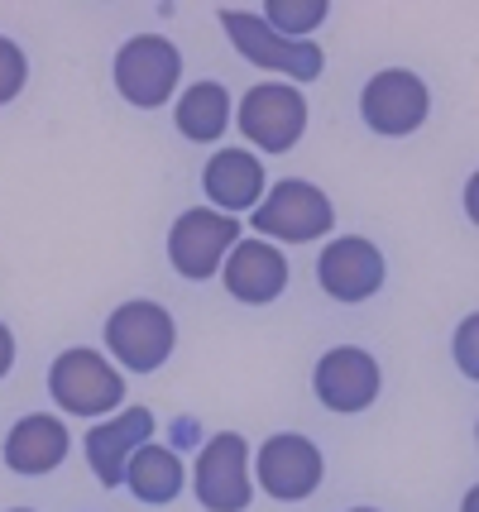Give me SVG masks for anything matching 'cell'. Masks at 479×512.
<instances>
[{
	"instance_id": "9",
	"label": "cell",
	"mask_w": 479,
	"mask_h": 512,
	"mask_svg": "<svg viewBox=\"0 0 479 512\" xmlns=\"http://www.w3.org/2000/svg\"><path fill=\"white\" fill-rule=\"evenodd\" d=\"M254 479L278 503H302V498H312L321 489L326 460H321L317 441H307L297 431H278L254 455Z\"/></svg>"
},
{
	"instance_id": "1",
	"label": "cell",
	"mask_w": 479,
	"mask_h": 512,
	"mask_svg": "<svg viewBox=\"0 0 479 512\" xmlns=\"http://www.w3.org/2000/svg\"><path fill=\"white\" fill-rule=\"evenodd\" d=\"M48 393L72 417H106L125 402V379L101 350L72 345L48 369Z\"/></svg>"
},
{
	"instance_id": "11",
	"label": "cell",
	"mask_w": 479,
	"mask_h": 512,
	"mask_svg": "<svg viewBox=\"0 0 479 512\" xmlns=\"http://www.w3.org/2000/svg\"><path fill=\"white\" fill-rule=\"evenodd\" d=\"M379 388H384V374H379V359L360 350V345H336V350H326L317 359V369H312V393L326 412H365L369 402L379 398Z\"/></svg>"
},
{
	"instance_id": "5",
	"label": "cell",
	"mask_w": 479,
	"mask_h": 512,
	"mask_svg": "<svg viewBox=\"0 0 479 512\" xmlns=\"http://www.w3.org/2000/svg\"><path fill=\"white\" fill-rule=\"evenodd\" d=\"M221 29L230 34L235 53L245 63L264 67V72H278V77H297V82H312L326 67V53H321L317 39H283L269 24L250 15V10H221Z\"/></svg>"
},
{
	"instance_id": "16",
	"label": "cell",
	"mask_w": 479,
	"mask_h": 512,
	"mask_svg": "<svg viewBox=\"0 0 479 512\" xmlns=\"http://www.w3.org/2000/svg\"><path fill=\"white\" fill-rule=\"evenodd\" d=\"M68 446H72L68 426L58 422L53 412H29L5 436V465L15 474H48V469H58L68 460Z\"/></svg>"
},
{
	"instance_id": "4",
	"label": "cell",
	"mask_w": 479,
	"mask_h": 512,
	"mask_svg": "<svg viewBox=\"0 0 479 512\" xmlns=\"http://www.w3.org/2000/svg\"><path fill=\"white\" fill-rule=\"evenodd\" d=\"M178 82H183V53L163 34H135L115 53V91L139 111L168 106Z\"/></svg>"
},
{
	"instance_id": "24",
	"label": "cell",
	"mask_w": 479,
	"mask_h": 512,
	"mask_svg": "<svg viewBox=\"0 0 479 512\" xmlns=\"http://www.w3.org/2000/svg\"><path fill=\"white\" fill-rule=\"evenodd\" d=\"M10 512H34V508H10Z\"/></svg>"
},
{
	"instance_id": "12",
	"label": "cell",
	"mask_w": 479,
	"mask_h": 512,
	"mask_svg": "<svg viewBox=\"0 0 479 512\" xmlns=\"http://www.w3.org/2000/svg\"><path fill=\"white\" fill-rule=\"evenodd\" d=\"M384 273H388L384 254L365 235H336V240H326V249L317 259V283L336 302H365V297H374L384 288Z\"/></svg>"
},
{
	"instance_id": "3",
	"label": "cell",
	"mask_w": 479,
	"mask_h": 512,
	"mask_svg": "<svg viewBox=\"0 0 479 512\" xmlns=\"http://www.w3.org/2000/svg\"><path fill=\"white\" fill-rule=\"evenodd\" d=\"M178 345V326H173V312L149 302V297H135V302H120L111 316H106V350H111L130 374H154L168 364Z\"/></svg>"
},
{
	"instance_id": "20",
	"label": "cell",
	"mask_w": 479,
	"mask_h": 512,
	"mask_svg": "<svg viewBox=\"0 0 479 512\" xmlns=\"http://www.w3.org/2000/svg\"><path fill=\"white\" fill-rule=\"evenodd\" d=\"M24 82H29V58L20 53L15 39H5V34H0V106H5V101H15V96L24 91Z\"/></svg>"
},
{
	"instance_id": "14",
	"label": "cell",
	"mask_w": 479,
	"mask_h": 512,
	"mask_svg": "<svg viewBox=\"0 0 479 512\" xmlns=\"http://www.w3.org/2000/svg\"><path fill=\"white\" fill-rule=\"evenodd\" d=\"M154 436V412L149 407H125L111 422H96L87 431V465H92L101 489H120L125 484V465L139 446H149Z\"/></svg>"
},
{
	"instance_id": "6",
	"label": "cell",
	"mask_w": 479,
	"mask_h": 512,
	"mask_svg": "<svg viewBox=\"0 0 479 512\" xmlns=\"http://www.w3.org/2000/svg\"><path fill=\"white\" fill-rule=\"evenodd\" d=\"M427 111H432V91H427V82L412 67H384L360 91L365 125L374 134H384V139H403V134L422 130Z\"/></svg>"
},
{
	"instance_id": "15",
	"label": "cell",
	"mask_w": 479,
	"mask_h": 512,
	"mask_svg": "<svg viewBox=\"0 0 479 512\" xmlns=\"http://www.w3.org/2000/svg\"><path fill=\"white\" fill-rule=\"evenodd\" d=\"M202 187L211 197V211H221V216L250 211L264 197V163L250 149H221L202 168Z\"/></svg>"
},
{
	"instance_id": "10",
	"label": "cell",
	"mask_w": 479,
	"mask_h": 512,
	"mask_svg": "<svg viewBox=\"0 0 479 512\" xmlns=\"http://www.w3.org/2000/svg\"><path fill=\"white\" fill-rule=\"evenodd\" d=\"M192 489H197V503L206 512H245L250 508V446L245 436L235 431H221L211 436L197 455V474H192Z\"/></svg>"
},
{
	"instance_id": "23",
	"label": "cell",
	"mask_w": 479,
	"mask_h": 512,
	"mask_svg": "<svg viewBox=\"0 0 479 512\" xmlns=\"http://www.w3.org/2000/svg\"><path fill=\"white\" fill-rule=\"evenodd\" d=\"M350 512H379V508H350Z\"/></svg>"
},
{
	"instance_id": "21",
	"label": "cell",
	"mask_w": 479,
	"mask_h": 512,
	"mask_svg": "<svg viewBox=\"0 0 479 512\" xmlns=\"http://www.w3.org/2000/svg\"><path fill=\"white\" fill-rule=\"evenodd\" d=\"M475 331H479V316H470L465 326H460V335H456V350H460V369L465 374H475V359H470V345H475Z\"/></svg>"
},
{
	"instance_id": "2",
	"label": "cell",
	"mask_w": 479,
	"mask_h": 512,
	"mask_svg": "<svg viewBox=\"0 0 479 512\" xmlns=\"http://www.w3.org/2000/svg\"><path fill=\"white\" fill-rule=\"evenodd\" d=\"M250 225L274 245V240H288V245H312L321 240L331 225H336V206L321 192L317 182L307 178H283L274 192H264L259 206H254Z\"/></svg>"
},
{
	"instance_id": "19",
	"label": "cell",
	"mask_w": 479,
	"mask_h": 512,
	"mask_svg": "<svg viewBox=\"0 0 479 512\" xmlns=\"http://www.w3.org/2000/svg\"><path fill=\"white\" fill-rule=\"evenodd\" d=\"M326 15H331L326 0H269L259 20L269 24L274 34H283V39H307L317 24H326Z\"/></svg>"
},
{
	"instance_id": "7",
	"label": "cell",
	"mask_w": 479,
	"mask_h": 512,
	"mask_svg": "<svg viewBox=\"0 0 479 512\" xmlns=\"http://www.w3.org/2000/svg\"><path fill=\"white\" fill-rule=\"evenodd\" d=\"M240 130L264 154H288L307 130V96L288 82H254L240 101Z\"/></svg>"
},
{
	"instance_id": "18",
	"label": "cell",
	"mask_w": 479,
	"mask_h": 512,
	"mask_svg": "<svg viewBox=\"0 0 479 512\" xmlns=\"http://www.w3.org/2000/svg\"><path fill=\"white\" fill-rule=\"evenodd\" d=\"M173 120H178V134L192 139V144H211L221 139L230 125V91L221 82H197L178 96L173 106Z\"/></svg>"
},
{
	"instance_id": "8",
	"label": "cell",
	"mask_w": 479,
	"mask_h": 512,
	"mask_svg": "<svg viewBox=\"0 0 479 512\" xmlns=\"http://www.w3.org/2000/svg\"><path fill=\"white\" fill-rule=\"evenodd\" d=\"M235 245H240V221L211 211V206L183 211V216L173 221V230H168V259H173V268H178L183 278H192V283L221 273V264H226V254Z\"/></svg>"
},
{
	"instance_id": "13",
	"label": "cell",
	"mask_w": 479,
	"mask_h": 512,
	"mask_svg": "<svg viewBox=\"0 0 479 512\" xmlns=\"http://www.w3.org/2000/svg\"><path fill=\"white\" fill-rule=\"evenodd\" d=\"M221 283L245 307H269L288 288V259L269 240H240L221 264Z\"/></svg>"
},
{
	"instance_id": "22",
	"label": "cell",
	"mask_w": 479,
	"mask_h": 512,
	"mask_svg": "<svg viewBox=\"0 0 479 512\" xmlns=\"http://www.w3.org/2000/svg\"><path fill=\"white\" fill-rule=\"evenodd\" d=\"M10 364H15V335H10V326L0 321V379L10 374Z\"/></svg>"
},
{
	"instance_id": "17",
	"label": "cell",
	"mask_w": 479,
	"mask_h": 512,
	"mask_svg": "<svg viewBox=\"0 0 479 512\" xmlns=\"http://www.w3.org/2000/svg\"><path fill=\"white\" fill-rule=\"evenodd\" d=\"M183 479H187L183 460L163 446H139L130 455V465H125V489L135 493L139 503H149V508L173 503L183 493Z\"/></svg>"
}]
</instances>
